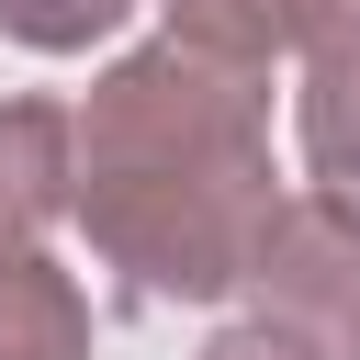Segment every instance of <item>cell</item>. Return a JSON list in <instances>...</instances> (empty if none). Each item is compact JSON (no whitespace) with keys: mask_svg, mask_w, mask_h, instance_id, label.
Returning a JSON list of instances; mask_svg holds the SVG:
<instances>
[{"mask_svg":"<svg viewBox=\"0 0 360 360\" xmlns=\"http://www.w3.org/2000/svg\"><path fill=\"white\" fill-rule=\"evenodd\" d=\"M79 180L68 214L146 304H214L248 281L270 225V90L259 68H225L202 45L124 56L79 112Z\"/></svg>","mask_w":360,"mask_h":360,"instance_id":"obj_1","label":"cell"},{"mask_svg":"<svg viewBox=\"0 0 360 360\" xmlns=\"http://www.w3.org/2000/svg\"><path fill=\"white\" fill-rule=\"evenodd\" d=\"M0 360H90V304L34 236H0Z\"/></svg>","mask_w":360,"mask_h":360,"instance_id":"obj_2","label":"cell"},{"mask_svg":"<svg viewBox=\"0 0 360 360\" xmlns=\"http://www.w3.org/2000/svg\"><path fill=\"white\" fill-rule=\"evenodd\" d=\"M68 180H79V135L56 101H11L0 112V236H45L68 214Z\"/></svg>","mask_w":360,"mask_h":360,"instance_id":"obj_3","label":"cell"},{"mask_svg":"<svg viewBox=\"0 0 360 360\" xmlns=\"http://www.w3.org/2000/svg\"><path fill=\"white\" fill-rule=\"evenodd\" d=\"M158 11H169V45H202L225 68H270V56L315 45L349 0H158Z\"/></svg>","mask_w":360,"mask_h":360,"instance_id":"obj_4","label":"cell"},{"mask_svg":"<svg viewBox=\"0 0 360 360\" xmlns=\"http://www.w3.org/2000/svg\"><path fill=\"white\" fill-rule=\"evenodd\" d=\"M304 158H315V191L360 202V22L349 11L315 34V68H304Z\"/></svg>","mask_w":360,"mask_h":360,"instance_id":"obj_5","label":"cell"},{"mask_svg":"<svg viewBox=\"0 0 360 360\" xmlns=\"http://www.w3.org/2000/svg\"><path fill=\"white\" fill-rule=\"evenodd\" d=\"M124 11H135V0H0V34L34 45V56H79V45H101Z\"/></svg>","mask_w":360,"mask_h":360,"instance_id":"obj_6","label":"cell"},{"mask_svg":"<svg viewBox=\"0 0 360 360\" xmlns=\"http://www.w3.org/2000/svg\"><path fill=\"white\" fill-rule=\"evenodd\" d=\"M202 360H326V349H315V338H304L292 315H248V326H225V338H214Z\"/></svg>","mask_w":360,"mask_h":360,"instance_id":"obj_7","label":"cell"}]
</instances>
